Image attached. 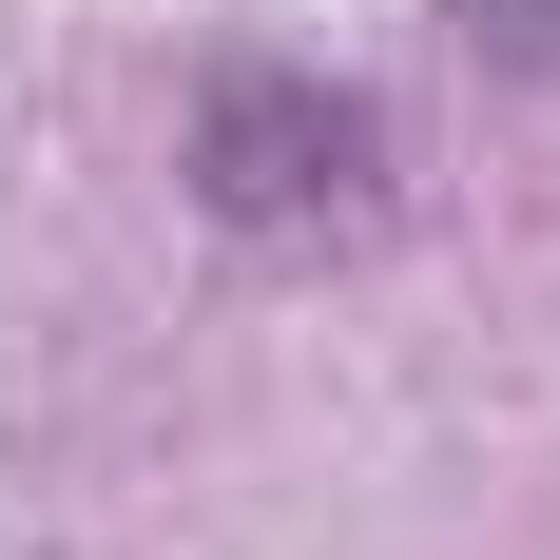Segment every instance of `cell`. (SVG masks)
Masks as SVG:
<instances>
[{
	"instance_id": "cell-1",
	"label": "cell",
	"mask_w": 560,
	"mask_h": 560,
	"mask_svg": "<svg viewBox=\"0 0 560 560\" xmlns=\"http://www.w3.org/2000/svg\"><path fill=\"white\" fill-rule=\"evenodd\" d=\"M174 174H194V213L232 252H348V232L387 213V116L348 97L329 58H213Z\"/></svg>"
},
{
	"instance_id": "cell-2",
	"label": "cell",
	"mask_w": 560,
	"mask_h": 560,
	"mask_svg": "<svg viewBox=\"0 0 560 560\" xmlns=\"http://www.w3.org/2000/svg\"><path fill=\"white\" fill-rule=\"evenodd\" d=\"M445 20H464V58H483V78L560 97V0H445Z\"/></svg>"
}]
</instances>
